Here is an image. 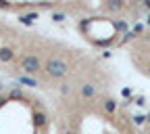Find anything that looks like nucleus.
<instances>
[{
	"label": "nucleus",
	"instance_id": "obj_1",
	"mask_svg": "<svg viewBox=\"0 0 150 134\" xmlns=\"http://www.w3.org/2000/svg\"><path fill=\"white\" fill-rule=\"evenodd\" d=\"M46 71L52 75V78H63V75H67V71H69V65L63 59H59V57H52V59H48V63H46Z\"/></svg>",
	"mask_w": 150,
	"mask_h": 134
},
{
	"label": "nucleus",
	"instance_id": "obj_2",
	"mask_svg": "<svg viewBox=\"0 0 150 134\" xmlns=\"http://www.w3.org/2000/svg\"><path fill=\"white\" fill-rule=\"evenodd\" d=\"M21 69H23L25 73H35L38 69H40V59H38L35 54H27V57H23Z\"/></svg>",
	"mask_w": 150,
	"mask_h": 134
},
{
	"label": "nucleus",
	"instance_id": "obj_3",
	"mask_svg": "<svg viewBox=\"0 0 150 134\" xmlns=\"http://www.w3.org/2000/svg\"><path fill=\"white\" fill-rule=\"evenodd\" d=\"M46 122H48V120H46V115H44L42 111H38L35 115H33V124H35L38 128H42V126H46Z\"/></svg>",
	"mask_w": 150,
	"mask_h": 134
},
{
	"label": "nucleus",
	"instance_id": "obj_4",
	"mask_svg": "<svg viewBox=\"0 0 150 134\" xmlns=\"http://www.w3.org/2000/svg\"><path fill=\"white\" fill-rule=\"evenodd\" d=\"M94 92H96V90H94V86H92V84H83V86H81V97L92 99V97H94Z\"/></svg>",
	"mask_w": 150,
	"mask_h": 134
},
{
	"label": "nucleus",
	"instance_id": "obj_5",
	"mask_svg": "<svg viewBox=\"0 0 150 134\" xmlns=\"http://www.w3.org/2000/svg\"><path fill=\"white\" fill-rule=\"evenodd\" d=\"M13 54H15V52H13L11 48H6V46H4V48H0V61H11V59H13Z\"/></svg>",
	"mask_w": 150,
	"mask_h": 134
},
{
	"label": "nucleus",
	"instance_id": "obj_6",
	"mask_svg": "<svg viewBox=\"0 0 150 134\" xmlns=\"http://www.w3.org/2000/svg\"><path fill=\"white\" fill-rule=\"evenodd\" d=\"M104 109H106L108 113H112V111H115V109H117V105H115V101H112V99H106V101H104Z\"/></svg>",
	"mask_w": 150,
	"mask_h": 134
},
{
	"label": "nucleus",
	"instance_id": "obj_7",
	"mask_svg": "<svg viewBox=\"0 0 150 134\" xmlns=\"http://www.w3.org/2000/svg\"><path fill=\"white\" fill-rule=\"evenodd\" d=\"M33 19H38V15H25V17H21V23H25V25H31L33 23Z\"/></svg>",
	"mask_w": 150,
	"mask_h": 134
},
{
	"label": "nucleus",
	"instance_id": "obj_8",
	"mask_svg": "<svg viewBox=\"0 0 150 134\" xmlns=\"http://www.w3.org/2000/svg\"><path fill=\"white\" fill-rule=\"evenodd\" d=\"M19 82H21V84H27V86H38V82L31 80V78H27V75H21V78H19Z\"/></svg>",
	"mask_w": 150,
	"mask_h": 134
},
{
	"label": "nucleus",
	"instance_id": "obj_9",
	"mask_svg": "<svg viewBox=\"0 0 150 134\" xmlns=\"http://www.w3.org/2000/svg\"><path fill=\"white\" fill-rule=\"evenodd\" d=\"M106 9H110V11H121V9H123V4L112 0V2H108V4H106Z\"/></svg>",
	"mask_w": 150,
	"mask_h": 134
},
{
	"label": "nucleus",
	"instance_id": "obj_10",
	"mask_svg": "<svg viewBox=\"0 0 150 134\" xmlns=\"http://www.w3.org/2000/svg\"><path fill=\"white\" fill-rule=\"evenodd\" d=\"M11 99H23L21 90H13V92H11Z\"/></svg>",
	"mask_w": 150,
	"mask_h": 134
},
{
	"label": "nucleus",
	"instance_id": "obj_11",
	"mask_svg": "<svg viewBox=\"0 0 150 134\" xmlns=\"http://www.w3.org/2000/svg\"><path fill=\"white\" fill-rule=\"evenodd\" d=\"M52 19H54V21H63L65 15H63V13H54V15H52Z\"/></svg>",
	"mask_w": 150,
	"mask_h": 134
},
{
	"label": "nucleus",
	"instance_id": "obj_12",
	"mask_svg": "<svg viewBox=\"0 0 150 134\" xmlns=\"http://www.w3.org/2000/svg\"><path fill=\"white\" fill-rule=\"evenodd\" d=\"M115 27H117L119 32H125V29H127V25H125L123 21H119V23H115Z\"/></svg>",
	"mask_w": 150,
	"mask_h": 134
},
{
	"label": "nucleus",
	"instance_id": "obj_13",
	"mask_svg": "<svg viewBox=\"0 0 150 134\" xmlns=\"http://www.w3.org/2000/svg\"><path fill=\"white\" fill-rule=\"evenodd\" d=\"M136 105H140V107H142V105H144V97H138V99H136Z\"/></svg>",
	"mask_w": 150,
	"mask_h": 134
},
{
	"label": "nucleus",
	"instance_id": "obj_14",
	"mask_svg": "<svg viewBox=\"0 0 150 134\" xmlns=\"http://www.w3.org/2000/svg\"><path fill=\"white\" fill-rule=\"evenodd\" d=\"M134 122H136V124H142V122H144V118H142V115H136V118H134Z\"/></svg>",
	"mask_w": 150,
	"mask_h": 134
},
{
	"label": "nucleus",
	"instance_id": "obj_15",
	"mask_svg": "<svg viewBox=\"0 0 150 134\" xmlns=\"http://www.w3.org/2000/svg\"><path fill=\"white\" fill-rule=\"evenodd\" d=\"M0 105H4V99H2V97H0Z\"/></svg>",
	"mask_w": 150,
	"mask_h": 134
},
{
	"label": "nucleus",
	"instance_id": "obj_16",
	"mask_svg": "<svg viewBox=\"0 0 150 134\" xmlns=\"http://www.w3.org/2000/svg\"><path fill=\"white\" fill-rule=\"evenodd\" d=\"M146 9H150V0H148V2H146Z\"/></svg>",
	"mask_w": 150,
	"mask_h": 134
},
{
	"label": "nucleus",
	"instance_id": "obj_17",
	"mask_svg": "<svg viewBox=\"0 0 150 134\" xmlns=\"http://www.w3.org/2000/svg\"><path fill=\"white\" fill-rule=\"evenodd\" d=\"M148 124H150V113H148Z\"/></svg>",
	"mask_w": 150,
	"mask_h": 134
},
{
	"label": "nucleus",
	"instance_id": "obj_18",
	"mask_svg": "<svg viewBox=\"0 0 150 134\" xmlns=\"http://www.w3.org/2000/svg\"><path fill=\"white\" fill-rule=\"evenodd\" d=\"M148 23H150V15H148Z\"/></svg>",
	"mask_w": 150,
	"mask_h": 134
}]
</instances>
